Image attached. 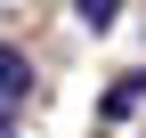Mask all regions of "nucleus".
Instances as JSON below:
<instances>
[{
    "label": "nucleus",
    "instance_id": "obj_1",
    "mask_svg": "<svg viewBox=\"0 0 146 138\" xmlns=\"http://www.w3.org/2000/svg\"><path fill=\"white\" fill-rule=\"evenodd\" d=\"M138 106H146V73H122L114 90H106V106H98V114H106V122H130Z\"/></svg>",
    "mask_w": 146,
    "mask_h": 138
},
{
    "label": "nucleus",
    "instance_id": "obj_2",
    "mask_svg": "<svg viewBox=\"0 0 146 138\" xmlns=\"http://www.w3.org/2000/svg\"><path fill=\"white\" fill-rule=\"evenodd\" d=\"M25 90H33V65L16 57V49H0V106H16Z\"/></svg>",
    "mask_w": 146,
    "mask_h": 138
},
{
    "label": "nucleus",
    "instance_id": "obj_3",
    "mask_svg": "<svg viewBox=\"0 0 146 138\" xmlns=\"http://www.w3.org/2000/svg\"><path fill=\"white\" fill-rule=\"evenodd\" d=\"M73 8H81V25H89V33H106V25H114V8H122V0H73Z\"/></svg>",
    "mask_w": 146,
    "mask_h": 138
}]
</instances>
